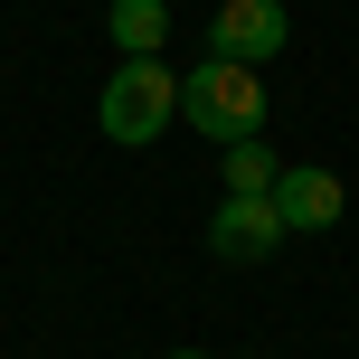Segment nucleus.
Returning a JSON list of instances; mask_svg holds the SVG:
<instances>
[{
    "instance_id": "obj_4",
    "label": "nucleus",
    "mask_w": 359,
    "mask_h": 359,
    "mask_svg": "<svg viewBox=\"0 0 359 359\" xmlns=\"http://www.w3.org/2000/svg\"><path fill=\"white\" fill-rule=\"evenodd\" d=\"M341 208H350L341 170H322V161H293V170H274V217H284V227L322 236V227H341Z\"/></svg>"
},
{
    "instance_id": "obj_1",
    "label": "nucleus",
    "mask_w": 359,
    "mask_h": 359,
    "mask_svg": "<svg viewBox=\"0 0 359 359\" xmlns=\"http://www.w3.org/2000/svg\"><path fill=\"white\" fill-rule=\"evenodd\" d=\"M180 114H189L217 151H227V142H255V133H265V76L236 67V57H198V67L180 76Z\"/></svg>"
},
{
    "instance_id": "obj_3",
    "label": "nucleus",
    "mask_w": 359,
    "mask_h": 359,
    "mask_svg": "<svg viewBox=\"0 0 359 359\" xmlns=\"http://www.w3.org/2000/svg\"><path fill=\"white\" fill-rule=\"evenodd\" d=\"M284 38H293V10H284V0H227V10L208 19V57H236V67L284 57Z\"/></svg>"
},
{
    "instance_id": "obj_7",
    "label": "nucleus",
    "mask_w": 359,
    "mask_h": 359,
    "mask_svg": "<svg viewBox=\"0 0 359 359\" xmlns=\"http://www.w3.org/2000/svg\"><path fill=\"white\" fill-rule=\"evenodd\" d=\"M274 151H265V133L255 142H227V198H274Z\"/></svg>"
},
{
    "instance_id": "obj_6",
    "label": "nucleus",
    "mask_w": 359,
    "mask_h": 359,
    "mask_svg": "<svg viewBox=\"0 0 359 359\" xmlns=\"http://www.w3.org/2000/svg\"><path fill=\"white\" fill-rule=\"evenodd\" d=\"M170 38V0H114V48L123 57H161Z\"/></svg>"
},
{
    "instance_id": "obj_8",
    "label": "nucleus",
    "mask_w": 359,
    "mask_h": 359,
    "mask_svg": "<svg viewBox=\"0 0 359 359\" xmlns=\"http://www.w3.org/2000/svg\"><path fill=\"white\" fill-rule=\"evenodd\" d=\"M170 359H208V350H170Z\"/></svg>"
},
{
    "instance_id": "obj_2",
    "label": "nucleus",
    "mask_w": 359,
    "mask_h": 359,
    "mask_svg": "<svg viewBox=\"0 0 359 359\" xmlns=\"http://www.w3.org/2000/svg\"><path fill=\"white\" fill-rule=\"evenodd\" d=\"M170 114H180V76L161 67V57H123V67L104 76L95 123H104V142L142 151V142H161V133H170Z\"/></svg>"
},
{
    "instance_id": "obj_5",
    "label": "nucleus",
    "mask_w": 359,
    "mask_h": 359,
    "mask_svg": "<svg viewBox=\"0 0 359 359\" xmlns=\"http://www.w3.org/2000/svg\"><path fill=\"white\" fill-rule=\"evenodd\" d=\"M274 246H284L274 198H217V217H208V255H227V265H265Z\"/></svg>"
}]
</instances>
